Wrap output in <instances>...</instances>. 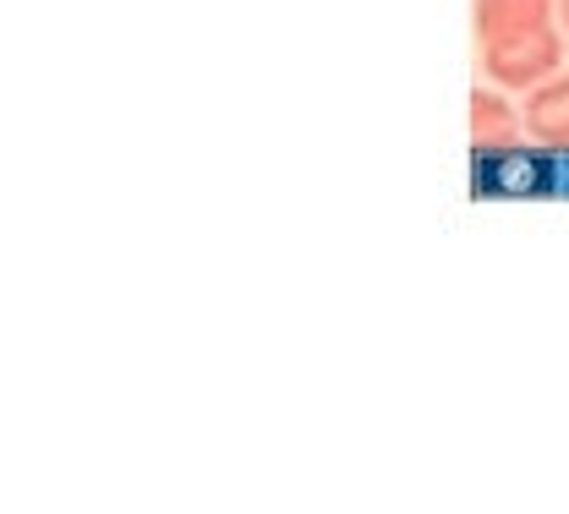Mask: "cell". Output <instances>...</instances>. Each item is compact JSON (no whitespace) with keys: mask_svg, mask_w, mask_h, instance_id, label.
I'll return each mask as SVG.
<instances>
[{"mask_svg":"<svg viewBox=\"0 0 569 514\" xmlns=\"http://www.w3.org/2000/svg\"><path fill=\"white\" fill-rule=\"evenodd\" d=\"M520 127H526V115L503 99V88H477V93H471V143H477V153L515 148Z\"/></svg>","mask_w":569,"mask_h":514,"instance_id":"cell-2","label":"cell"},{"mask_svg":"<svg viewBox=\"0 0 569 514\" xmlns=\"http://www.w3.org/2000/svg\"><path fill=\"white\" fill-rule=\"evenodd\" d=\"M559 22H565V33H569V0H559Z\"/></svg>","mask_w":569,"mask_h":514,"instance_id":"cell-5","label":"cell"},{"mask_svg":"<svg viewBox=\"0 0 569 514\" xmlns=\"http://www.w3.org/2000/svg\"><path fill=\"white\" fill-rule=\"evenodd\" d=\"M548 22H553V0H477V39L482 44L548 28Z\"/></svg>","mask_w":569,"mask_h":514,"instance_id":"cell-4","label":"cell"},{"mask_svg":"<svg viewBox=\"0 0 569 514\" xmlns=\"http://www.w3.org/2000/svg\"><path fill=\"white\" fill-rule=\"evenodd\" d=\"M565 61V33L548 22V28H531V33H509V39H493L482 44V72L493 77L498 88H537L559 72Z\"/></svg>","mask_w":569,"mask_h":514,"instance_id":"cell-1","label":"cell"},{"mask_svg":"<svg viewBox=\"0 0 569 514\" xmlns=\"http://www.w3.org/2000/svg\"><path fill=\"white\" fill-rule=\"evenodd\" d=\"M520 115H526V132L542 148H569V72L537 82Z\"/></svg>","mask_w":569,"mask_h":514,"instance_id":"cell-3","label":"cell"}]
</instances>
